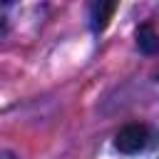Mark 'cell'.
Returning <instances> with one entry per match:
<instances>
[{"label": "cell", "instance_id": "1", "mask_svg": "<svg viewBox=\"0 0 159 159\" xmlns=\"http://www.w3.org/2000/svg\"><path fill=\"white\" fill-rule=\"evenodd\" d=\"M152 139H154V134H152V129H149L147 124L132 122V124H124V127L117 132L114 147H117V152H122V154H139V152H144V149L152 144Z\"/></svg>", "mask_w": 159, "mask_h": 159}, {"label": "cell", "instance_id": "2", "mask_svg": "<svg viewBox=\"0 0 159 159\" xmlns=\"http://www.w3.org/2000/svg\"><path fill=\"white\" fill-rule=\"evenodd\" d=\"M114 10H117V2H94L92 10H89V25H92V30L94 32L104 30L107 22L112 20Z\"/></svg>", "mask_w": 159, "mask_h": 159}, {"label": "cell", "instance_id": "3", "mask_svg": "<svg viewBox=\"0 0 159 159\" xmlns=\"http://www.w3.org/2000/svg\"><path fill=\"white\" fill-rule=\"evenodd\" d=\"M137 45H139V50L147 52V55H154V52L159 50V35H157V30H154L149 22H144V25L137 27Z\"/></svg>", "mask_w": 159, "mask_h": 159}, {"label": "cell", "instance_id": "4", "mask_svg": "<svg viewBox=\"0 0 159 159\" xmlns=\"http://www.w3.org/2000/svg\"><path fill=\"white\" fill-rule=\"evenodd\" d=\"M0 159H15L12 154H7V152H0Z\"/></svg>", "mask_w": 159, "mask_h": 159}, {"label": "cell", "instance_id": "5", "mask_svg": "<svg viewBox=\"0 0 159 159\" xmlns=\"http://www.w3.org/2000/svg\"><path fill=\"white\" fill-rule=\"evenodd\" d=\"M157 82H159V70H157Z\"/></svg>", "mask_w": 159, "mask_h": 159}]
</instances>
